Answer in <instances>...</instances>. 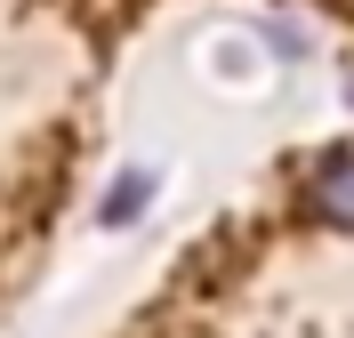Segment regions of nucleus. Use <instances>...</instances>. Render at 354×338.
<instances>
[{
	"mask_svg": "<svg viewBox=\"0 0 354 338\" xmlns=\"http://www.w3.org/2000/svg\"><path fill=\"white\" fill-rule=\"evenodd\" d=\"M314 209H322V218H338V225H354V153L314 169Z\"/></svg>",
	"mask_w": 354,
	"mask_h": 338,
	"instance_id": "f257e3e1",
	"label": "nucleus"
},
{
	"mask_svg": "<svg viewBox=\"0 0 354 338\" xmlns=\"http://www.w3.org/2000/svg\"><path fill=\"white\" fill-rule=\"evenodd\" d=\"M145 194H153V178H121V185H113V202H105V218L121 225V218H129L137 202H145Z\"/></svg>",
	"mask_w": 354,
	"mask_h": 338,
	"instance_id": "f03ea898",
	"label": "nucleus"
}]
</instances>
